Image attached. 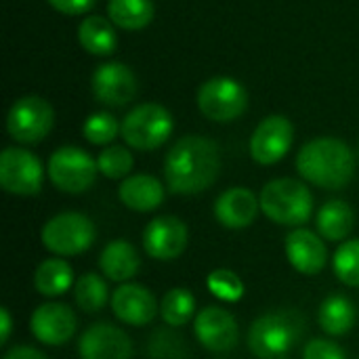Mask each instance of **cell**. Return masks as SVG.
I'll return each mask as SVG.
<instances>
[{
    "label": "cell",
    "instance_id": "22",
    "mask_svg": "<svg viewBox=\"0 0 359 359\" xmlns=\"http://www.w3.org/2000/svg\"><path fill=\"white\" fill-rule=\"evenodd\" d=\"M78 42L86 53L95 57H107L118 46L116 25L111 23V19H105L101 15H88L78 25Z\"/></svg>",
    "mask_w": 359,
    "mask_h": 359
},
{
    "label": "cell",
    "instance_id": "25",
    "mask_svg": "<svg viewBox=\"0 0 359 359\" xmlns=\"http://www.w3.org/2000/svg\"><path fill=\"white\" fill-rule=\"evenodd\" d=\"M74 284L72 265L63 259H46L34 273V286L42 297H61Z\"/></svg>",
    "mask_w": 359,
    "mask_h": 359
},
{
    "label": "cell",
    "instance_id": "38",
    "mask_svg": "<svg viewBox=\"0 0 359 359\" xmlns=\"http://www.w3.org/2000/svg\"><path fill=\"white\" fill-rule=\"evenodd\" d=\"M278 359H288V358H286V355H282V358H278Z\"/></svg>",
    "mask_w": 359,
    "mask_h": 359
},
{
    "label": "cell",
    "instance_id": "24",
    "mask_svg": "<svg viewBox=\"0 0 359 359\" xmlns=\"http://www.w3.org/2000/svg\"><path fill=\"white\" fill-rule=\"evenodd\" d=\"M154 2L151 0H109L107 15L111 23L126 32L145 29L154 21Z\"/></svg>",
    "mask_w": 359,
    "mask_h": 359
},
{
    "label": "cell",
    "instance_id": "15",
    "mask_svg": "<svg viewBox=\"0 0 359 359\" xmlns=\"http://www.w3.org/2000/svg\"><path fill=\"white\" fill-rule=\"evenodd\" d=\"M78 328L76 313L63 303H42L29 318V330L38 343L48 347L65 345Z\"/></svg>",
    "mask_w": 359,
    "mask_h": 359
},
{
    "label": "cell",
    "instance_id": "33",
    "mask_svg": "<svg viewBox=\"0 0 359 359\" xmlns=\"http://www.w3.org/2000/svg\"><path fill=\"white\" fill-rule=\"evenodd\" d=\"M149 358L154 359H181L183 358V339L170 332H156L149 339Z\"/></svg>",
    "mask_w": 359,
    "mask_h": 359
},
{
    "label": "cell",
    "instance_id": "35",
    "mask_svg": "<svg viewBox=\"0 0 359 359\" xmlns=\"http://www.w3.org/2000/svg\"><path fill=\"white\" fill-rule=\"evenodd\" d=\"M57 13L61 15H69V17H76V15H84L88 13L97 0H46Z\"/></svg>",
    "mask_w": 359,
    "mask_h": 359
},
{
    "label": "cell",
    "instance_id": "6",
    "mask_svg": "<svg viewBox=\"0 0 359 359\" xmlns=\"http://www.w3.org/2000/svg\"><path fill=\"white\" fill-rule=\"evenodd\" d=\"M97 238L95 223L80 212H61L42 227V246L57 257H76L93 246Z\"/></svg>",
    "mask_w": 359,
    "mask_h": 359
},
{
    "label": "cell",
    "instance_id": "27",
    "mask_svg": "<svg viewBox=\"0 0 359 359\" xmlns=\"http://www.w3.org/2000/svg\"><path fill=\"white\" fill-rule=\"evenodd\" d=\"M74 299L76 305L84 311V313H97L105 307L107 299H109V290L107 284L101 276L88 271L84 276H80L74 284Z\"/></svg>",
    "mask_w": 359,
    "mask_h": 359
},
{
    "label": "cell",
    "instance_id": "17",
    "mask_svg": "<svg viewBox=\"0 0 359 359\" xmlns=\"http://www.w3.org/2000/svg\"><path fill=\"white\" fill-rule=\"evenodd\" d=\"M109 303L114 316L128 326H147L160 311L154 292L135 282L120 284L114 290Z\"/></svg>",
    "mask_w": 359,
    "mask_h": 359
},
{
    "label": "cell",
    "instance_id": "4",
    "mask_svg": "<svg viewBox=\"0 0 359 359\" xmlns=\"http://www.w3.org/2000/svg\"><path fill=\"white\" fill-rule=\"evenodd\" d=\"M120 124V135L126 141V145L139 151H151L162 147L175 128L170 111L160 103L137 105L124 116Z\"/></svg>",
    "mask_w": 359,
    "mask_h": 359
},
{
    "label": "cell",
    "instance_id": "18",
    "mask_svg": "<svg viewBox=\"0 0 359 359\" xmlns=\"http://www.w3.org/2000/svg\"><path fill=\"white\" fill-rule=\"evenodd\" d=\"M284 248L290 265L303 276H316L328 263V248L322 242V236H318L311 229L305 227L292 229L286 236Z\"/></svg>",
    "mask_w": 359,
    "mask_h": 359
},
{
    "label": "cell",
    "instance_id": "34",
    "mask_svg": "<svg viewBox=\"0 0 359 359\" xmlns=\"http://www.w3.org/2000/svg\"><path fill=\"white\" fill-rule=\"evenodd\" d=\"M303 359H347L341 345L328 339H313L305 345Z\"/></svg>",
    "mask_w": 359,
    "mask_h": 359
},
{
    "label": "cell",
    "instance_id": "8",
    "mask_svg": "<svg viewBox=\"0 0 359 359\" xmlns=\"http://www.w3.org/2000/svg\"><path fill=\"white\" fill-rule=\"evenodd\" d=\"M53 124L55 109L44 97L38 95L19 97L6 114L8 137L21 145L40 143L53 130Z\"/></svg>",
    "mask_w": 359,
    "mask_h": 359
},
{
    "label": "cell",
    "instance_id": "28",
    "mask_svg": "<svg viewBox=\"0 0 359 359\" xmlns=\"http://www.w3.org/2000/svg\"><path fill=\"white\" fill-rule=\"evenodd\" d=\"M196 313V299L187 288H170L160 301V316L170 328L185 326Z\"/></svg>",
    "mask_w": 359,
    "mask_h": 359
},
{
    "label": "cell",
    "instance_id": "16",
    "mask_svg": "<svg viewBox=\"0 0 359 359\" xmlns=\"http://www.w3.org/2000/svg\"><path fill=\"white\" fill-rule=\"evenodd\" d=\"M80 359H130L133 341L130 337L107 322L88 326L78 341Z\"/></svg>",
    "mask_w": 359,
    "mask_h": 359
},
{
    "label": "cell",
    "instance_id": "36",
    "mask_svg": "<svg viewBox=\"0 0 359 359\" xmlns=\"http://www.w3.org/2000/svg\"><path fill=\"white\" fill-rule=\"evenodd\" d=\"M2 359H48L42 351L34 349V347H27V345H17L13 349H8L4 353Z\"/></svg>",
    "mask_w": 359,
    "mask_h": 359
},
{
    "label": "cell",
    "instance_id": "32",
    "mask_svg": "<svg viewBox=\"0 0 359 359\" xmlns=\"http://www.w3.org/2000/svg\"><path fill=\"white\" fill-rule=\"evenodd\" d=\"M206 286L212 292V297H217L219 301L225 303H238L244 297V282L242 278L231 271V269H215L208 273L206 278Z\"/></svg>",
    "mask_w": 359,
    "mask_h": 359
},
{
    "label": "cell",
    "instance_id": "20",
    "mask_svg": "<svg viewBox=\"0 0 359 359\" xmlns=\"http://www.w3.org/2000/svg\"><path fill=\"white\" fill-rule=\"evenodd\" d=\"M164 185L151 175H130L120 183L118 196L128 210L151 212L164 202Z\"/></svg>",
    "mask_w": 359,
    "mask_h": 359
},
{
    "label": "cell",
    "instance_id": "30",
    "mask_svg": "<svg viewBox=\"0 0 359 359\" xmlns=\"http://www.w3.org/2000/svg\"><path fill=\"white\" fill-rule=\"evenodd\" d=\"M120 130L122 124L109 111H95L82 124V135L90 145H109Z\"/></svg>",
    "mask_w": 359,
    "mask_h": 359
},
{
    "label": "cell",
    "instance_id": "2",
    "mask_svg": "<svg viewBox=\"0 0 359 359\" xmlns=\"http://www.w3.org/2000/svg\"><path fill=\"white\" fill-rule=\"evenodd\" d=\"M297 170L307 183L322 189H343L355 172L353 151L341 139L318 137L299 149Z\"/></svg>",
    "mask_w": 359,
    "mask_h": 359
},
{
    "label": "cell",
    "instance_id": "9",
    "mask_svg": "<svg viewBox=\"0 0 359 359\" xmlns=\"http://www.w3.org/2000/svg\"><path fill=\"white\" fill-rule=\"evenodd\" d=\"M198 109L212 122L238 120L248 107L246 88L229 76H215L200 84L196 95Z\"/></svg>",
    "mask_w": 359,
    "mask_h": 359
},
{
    "label": "cell",
    "instance_id": "13",
    "mask_svg": "<svg viewBox=\"0 0 359 359\" xmlns=\"http://www.w3.org/2000/svg\"><path fill=\"white\" fill-rule=\"evenodd\" d=\"M187 225L172 215L156 217L143 231V248L156 261H175L187 248Z\"/></svg>",
    "mask_w": 359,
    "mask_h": 359
},
{
    "label": "cell",
    "instance_id": "3",
    "mask_svg": "<svg viewBox=\"0 0 359 359\" xmlns=\"http://www.w3.org/2000/svg\"><path fill=\"white\" fill-rule=\"evenodd\" d=\"M261 210L263 215L286 227H299L305 225L313 215V196L309 187L299 179H273L267 185H263L261 196Z\"/></svg>",
    "mask_w": 359,
    "mask_h": 359
},
{
    "label": "cell",
    "instance_id": "29",
    "mask_svg": "<svg viewBox=\"0 0 359 359\" xmlns=\"http://www.w3.org/2000/svg\"><path fill=\"white\" fill-rule=\"evenodd\" d=\"M332 267L337 278L351 288L359 286V240H347L341 242L332 257Z\"/></svg>",
    "mask_w": 359,
    "mask_h": 359
},
{
    "label": "cell",
    "instance_id": "11",
    "mask_svg": "<svg viewBox=\"0 0 359 359\" xmlns=\"http://www.w3.org/2000/svg\"><path fill=\"white\" fill-rule=\"evenodd\" d=\"M294 126L286 116L273 114L259 122L250 137V156L261 166L278 164L292 147Z\"/></svg>",
    "mask_w": 359,
    "mask_h": 359
},
{
    "label": "cell",
    "instance_id": "14",
    "mask_svg": "<svg viewBox=\"0 0 359 359\" xmlns=\"http://www.w3.org/2000/svg\"><path fill=\"white\" fill-rule=\"evenodd\" d=\"M194 334L204 349L227 353L238 345V322L227 309L210 305L196 316Z\"/></svg>",
    "mask_w": 359,
    "mask_h": 359
},
{
    "label": "cell",
    "instance_id": "26",
    "mask_svg": "<svg viewBox=\"0 0 359 359\" xmlns=\"http://www.w3.org/2000/svg\"><path fill=\"white\" fill-rule=\"evenodd\" d=\"M320 326L330 337H343L347 334L355 324V307L353 303L343 294L328 297L318 313Z\"/></svg>",
    "mask_w": 359,
    "mask_h": 359
},
{
    "label": "cell",
    "instance_id": "21",
    "mask_svg": "<svg viewBox=\"0 0 359 359\" xmlns=\"http://www.w3.org/2000/svg\"><path fill=\"white\" fill-rule=\"evenodd\" d=\"M99 267L103 276L111 282L126 284L130 278L137 276L141 267V259L137 248L126 240H111L105 244L99 257Z\"/></svg>",
    "mask_w": 359,
    "mask_h": 359
},
{
    "label": "cell",
    "instance_id": "5",
    "mask_svg": "<svg viewBox=\"0 0 359 359\" xmlns=\"http://www.w3.org/2000/svg\"><path fill=\"white\" fill-rule=\"evenodd\" d=\"M299 334L301 322L294 313H265L248 330V349L259 359H278L297 345Z\"/></svg>",
    "mask_w": 359,
    "mask_h": 359
},
{
    "label": "cell",
    "instance_id": "7",
    "mask_svg": "<svg viewBox=\"0 0 359 359\" xmlns=\"http://www.w3.org/2000/svg\"><path fill=\"white\" fill-rule=\"evenodd\" d=\"M46 172L59 191L76 196L93 187L99 166L88 151L76 145H63L50 154Z\"/></svg>",
    "mask_w": 359,
    "mask_h": 359
},
{
    "label": "cell",
    "instance_id": "23",
    "mask_svg": "<svg viewBox=\"0 0 359 359\" xmlns=\"http://www.w3.org/2000/svg\"><path fill=\"white\" fill-rule=\"evenodd\" d=\"M316 223H318V231L324 240L343 242L349 238V233L353 229L355 215H353V208L345 200H330L320 208Z\"/></svg>",
    "mask_w": 359,
    "mask_h": 359
},
{
    "label": "cell",
    "instance_id": "12",
    "mask_svg": "<svg viewBox=\"0 0 359 359\" xmlns=\"http://www.w3.org/2000/svg\"><path fill=\"white\" fill-rule=\"evenodd\" d=\"M93 95L99 103L107 107H124L137 95V76L135 72L120 61L101 63L93 72Z\"/></svg>",
    "mask_w": 359,
    "mask_h": 359
},
{
    "label": "cell",
    "instance_id": "31",
    "mask_svg": "<svg viewBox=\"0 0 359 359\" xmlns=\"http://www.w3.org/2000/svg\"><path fill=\"white\" fill-rule=\"evenodd\" d=\"M97 166H99V172L107 179H126L135 166V158L133 154L122 147V145H109L105 147L99 156H97Z\"/></svg>",
    "mask_w": 359,
    "mask_h": 359
},
{
    "label": "cell",
    "instance_id": "1",
    "mask_svg": "<svg viewBox=\"0 0 359 359\" xmlns=\"http://www.w3.org/2000/svg\"><path fill=\"white\" fill-rule=\"evenodd\" d=\"M221 170L219 145L200 135L179 139L164 158V179L172 194L196 196L208 189Z\"/></svg>",
    "mask_w": 359,
    "mask_h": 359
},
{
    "label": "cell",
    "instance_id": "37",
    "mask_svg": "<svg viewBox=\"0 0 359 359\" xmlns=\"http://www.w3.org/2000/svg\"><path fill=\"white\" fill-rule=\"evenodd\" d=\"M11 330H13V320L6 307L0 309V345H6L11 339Z\"/></svg>",
    "mask_w": 359,
    "mask_h": 359
},
{
    "label": "cell",
    "instance_id": "19",
    "mask_svg": "<svg viewBox=\"0 0 359 359\" xmlns=\"http://www.w3.org/2000/svg\"><path fill=\"white\" fill-rule=\"evenodd\" d=\"M261 210L259 198L248 187H229L215 200V219L227 229H246Z\"/></svg>",
    "mask_w": 359,
    "mask_h": 359
},
{
    "label": "cell",
    "instance_id": "10",
    "mask_svg": "<svg viewBox=\"0 0 359 359\" xmlns=\"http://www.w3.org/2000/svg\"><path fill=\"white\" fill-rule=\"evenodd\" d=\"M44 183L38 156L23 147H6L0 154V185L11 196H36Z\"/></svg>",
    "mask_w": 359,
    "mask_h": 359
}]
</instances>
